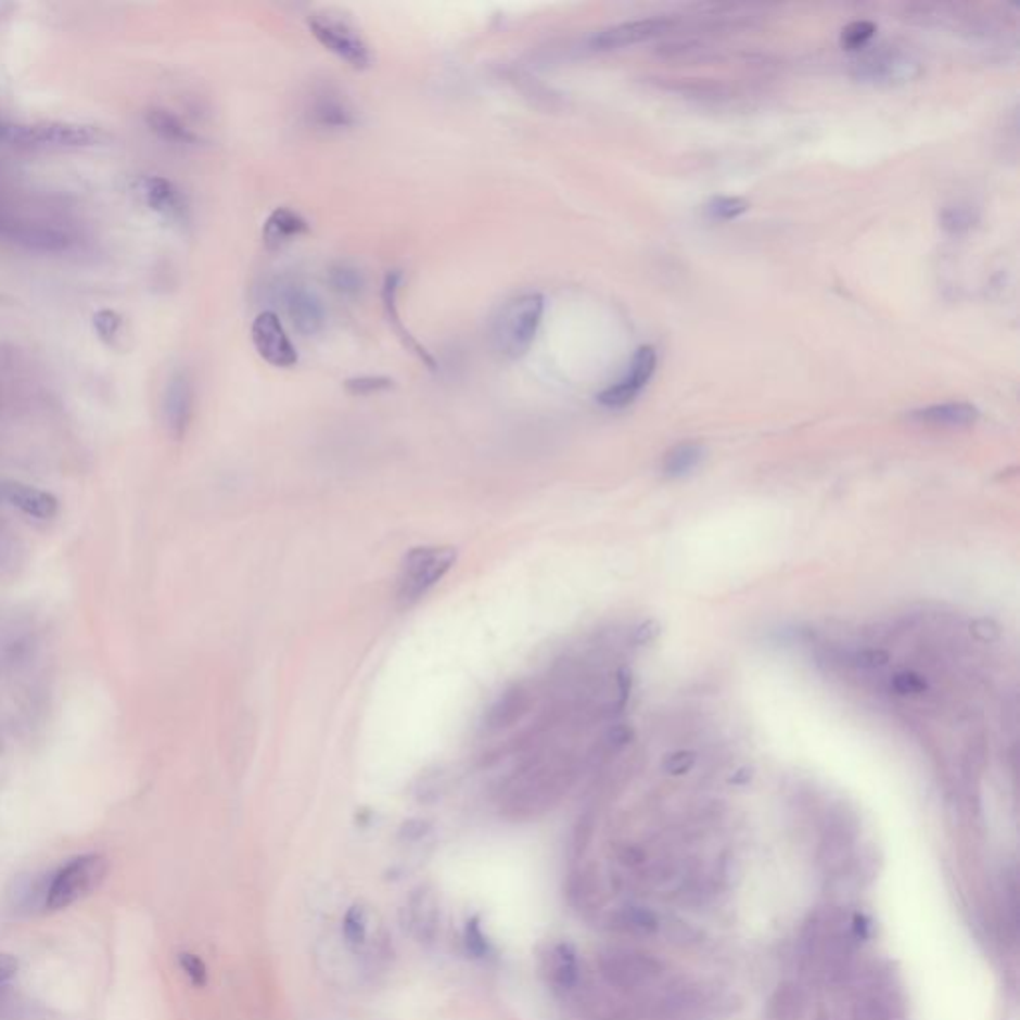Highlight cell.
<instances>
[{"label":"cell","instance_id":"cell-1","mask_svg":"<svg viewBox=\"0 0 1020 1020\" xmlns=\"http://www.w3.org/2000/svg\"><path fill=\"white\" fill-rule=\"evenodd\" d=\"M862 939H865L862 915L851 917L839 907L815 909L800 935L803 974L819 984L847 983L855 971Z\"/></svg>","mask_w":1020,"mask_h":1020},{"label":"cell","instance_id":"cell-2","mask_svg":"<svg viewBox=\"0 0 1020 1020\" xmlns=\"http://www.w3.org/2000/svg\"><path fill=\"white\" fill-rule=\"evenodd\" d=\"M110 136L92 124L80 122H9L0 118V142L21 150H86L104 146Z\"/></svg>","mask_w":1020,"mask_h":1020},{"label":"cell","instance_id":"cell-3","mask_svg":"<svg viewBox=\"0 0 1020 1020\" xmlns=\"http://www.w3.org/2000/svg\"><path fill=\"white\" fill-rule=\"evenodd\" d=\"M545 316V297L526 292L510 297L498 309L490 328V343L498 357L514 361L531 349Z\"/></svg>","mask_w":1020,"mask_h":1020},{"label":"cell","instance_id":"cell-4","mask_svg":"<svg viewBox=\"0 0 1020 1020\" xmlns=\"http://www.w3.org/2000/svg\"><path fill=\"white\" fill-rule=\"evenodd\" d=\"M851 1020H907L900 979L887 965H871L857 974L851 996Z\"/></svg>","mask_w":1020,"mask_h":1020},{"label":"cell","instance_id":"cell-5","mask_svg":"<svg viewBox=\"0 0 1020 1020\" xmlns=\"http://www.w3.org/2000/svg\"><path fill=\"white\" fill-rule=\"evenodd\" d=\"M0 242L38 254H64L73 250L78 238L66 224L0 206Z\"/></svg>","mask_w":1020,"mask_h":1020},{"label":"cell","instance_id":"cell-6","mask_svg":"<svg viewBox=\"0 0 1020 1020\" xmlns=\"http://www.w3.org/2000/svg\"><path fill=\"white\" fill-rule=\"evenodd\" d=\"M109 869V859L100 853H86L74 857L73 862L66 863L61 871L54 875L47 891L44 907L49 911H64L73 907L74 903L86 900L104 883Z\"/></svg>","mask_w":1020,"mask_h":1020},{"label":"cell","instance_id":"cell-7","mask_svg":"<svg viewBox=\"0 0 1020 1020\" xmlns=\"http://www.w3.org/2000/svg\"><path fill=\"white\" fill-rule=\"evenodd\" d=\"M598 969L610 986L619 991H640L658 983L666 965L642 948L612 947L600 953Z\"/></svg>","mask_w":1020,"mask_h":1020},{"label":"cell","instance_id":"cell-8","mask_svg":"<svg viewBox=\"0 0 1020 1020\" xmlns=\"http://www.w3.org/2000/svg\"><path fill=\"white\" fill-rule=\"evenodd\" d=\"M457 562L455 548H413L403 566L397 598L401 607H413L452 569Z\"/></svg>","mask_w":1020,"mask_h":1020},{"label":"cell","instance_id":"cell-9","mask_svg":"<svg viewBox=\"0 0 1020 1020\" xmlns=\"http://www.w3.org/2000/svg\"><path fill=\"white\" fill-rule=\"evenodd\" d=\"M307 25L323 49L333 52L353 68L365 71L373 64L371 47L361 37V33L347 21H341L331 14H311Z\"/></svg>","mask_w":1020,"mask_h":1020},{"label":"cell","instance_id":"cell-10","mask_svg":"<svg viewBox=\"0 0 1020 1020\" xmlns=\"http://www.w3.org/2000/svg\"><path fill=\"white\" fill-rule=\"evenodd\" d=\"M130 192L148 212L164 219L166 224L176 228H186L190 224V202L182 190L168 178L156 174L136 176L130 182Z\"/></svg>","mask_w":1020,"mask_h":1020},{"label":"cell","instance_id":"cell-11","mask_svg":"<svg viewBox=\"0 0 1020 1020\" xmlns=\"http://www.w3.org/2000/svg\"><path fill=\"white\" fill-rule=\"evenodd\" d=\"M658 353L650 345L636 349L624 377L598 395V403L608 409H622L636 401V397L646 390L648 381L654 375Z\"/></svg>","mask_w":1020,"mask_h":1020},{"label":"cell","instance_id":"cell-12","mask_svg":"<svg viewBox=\"0 0 1020 1020\" xmlns=\"http://www.w3.org/2000/svg\"><path fill=\"white\" fill-rule=\"evenodd\" d=\"M278 297L285 316L292 321L293 329L304 337H314L326 328V305L319 299V295L304 283H283Z\"/></svg>","mask_w":1020,"mask_h":1020},{"label":"cell","instance_id":"cell-13","mask_svg":"<svg viewBox=\"0 0 1020 1020\" xmlns=\"http://www.w3.org/2000/svg\"><path fill=\"white\" fill-rule=\"evenodd\" d=\"M252 341L257 355L271 367L292 369L293 365H297V352L278 314L264 311L255 317L252 323Z\"/></svg>","mask_w":1020,"mask_h":1020},{"label":"cell","instance_id":"cell-14","mask_svg":"<svg viewBox=\"0 0 1020 1020\" xmlns=\"http://www.w3.org/2000/svg\"><path fill=\"white\" fill-rule=\"evenodd\" d=\"M194 415V390L186 371H174L162 395V419L168 435L176 441L186 437Z\"/></svg>","mask_w":1020,"mask_h":1020},{"label":"cell","instance_id":"cell-15","mask_svg":"<svg viewBox=\"0 0 1020 1020\" xmlns=\"http://www.w3.org/2000/svg\"><path fill=\"white\" fill-rule=\"evenodd\" d=\"M672 23L666 18H645V21H630L622 25L610 26L590 38V44L596 50L626 49L632 44H640L650 38L660 37L668 33Z\"/></svg>","mask_w":1020,"mask_h":1020},{"label":"cell","instance_id":"cell-16","mask_svg":"<svg viewBox=\"0 0 1020 1020\" xmlns=\"http://www.w3.org/2000/svg\"><path fill=\"white\" fill-rule=\"evenodd\" d=\"M857 76L863 80H871L879 85H895V82H905L911 80L915 74L919 73V64L913 61L911 56H905L901 52H875L867 59L857 62Z\"/></svg>","mask_w":1020,"mask_h":1020},{"label":"cell","instance_id":"cell-17","mask_svg":"<svg viewBox=\"0 0 1020 1020\" xmlns=\"http://www.w3.org/2000/svg\"><path fill=\"white\" fill-rule=\"evenodd\" d=\"M0 500L11 502L16 509L23 510L28 517L38 519V521H50L59 514L61 502L49 490H42L37 486L25 485L9 481L0 485Z\"/></svg>","mask_w":1020,"mask_h":1020},{"label":"cell","instance_id":"cell-18","mask_svg":"<svg viewBox=\"0 0 1020 1020\" xmlns=\"http://www.w3.org/2000/svg\"><path fill=\"white\" fill-rule=\"evenodd\" d=\"M305 233H309V224L299 212H295L292 207H276L269 214L262 230L264 243L269 252L283 250L285 245L299 240Z\"/></svg>","mask_w":1020,"mask_h":1020},{"label":"cell","instance_id":"cell-19","mask_svg":"<svg viewBox=\"0 0 1020 1020\" xmlns=\"http://www.w3.org/2000/svg\"><path fill=\"white\" fill-rule=\"evenodd\" d=\"M403 273L401 271H390L385 276V281H383V290H381V299H383V307H385V316L390 319L391 328H395V331L399 333L401 337L403 345L407 347V352L415 353L423 364L429 367V369H435V359L433 355L426 352L425 347L415 340L413 335L405 329L403 326L401 319H399V309H397V295H399V288H401Z\"/></svg>","mask_w":1020,"mask_h":1020},{"label":"cell","instance_id":"cell-20","mask_svg":"<svg viewBox=\"0 0 1020 1020\" xmlns=\"http://www.w3.org/2000/svg\"><path fill=\"white\" fill-rule=\"evenodd\" d=\"M148 130L171 146L192 148L202 144V138L171 110L150 109L144 116Z\"/></svg>","mask_w":1020,"mask_h":1020},{"label":"cell","instance_id":"cell-21","mask_svg":"<svg viewBox=\"0 0 1020 1020\" xmlns=\"http://www.w3.org/2000/svg\"><path fill=\"white\" fill-rule=\"evenodd\" d=\"M909 419L919 425L969 426L977 423L979 409L971 403H941L913 411Z\"/></svg>","mask_w":1020,"mask_h":1020},{"label":"cell","instance_id":"cell-22","mask_svg":"<svg viewBox=\"0 0 1020 1020\" xmlns=\"http://www.w3.org/2000/svg\"><path fill=\"white\" fill-rule=\"evenodd\" d=\"M809 1008V996L800 984L788 983L779 984L776 993L769 996L767 1003V1020H805Z\"/></svg>","mask_w":1020,"mask_h":1020},{"label":"cell","instance_id":"cell-23","mask_svg":"<svg viewBox=\"0 0 1020 1020\" xmlns=\"http://www.w3.org/2000/svg\"><path fill=\"white\" fill-rule=\"evenodd\" d=\"M309 118L323 130H345L355 124V112L343 98L333 92H323L314 100Z\"/></svg>","mask_w":1020,"mask_h":1020},{"label":"cell","instance_id":"cell-24","mask_svg":"<svg viewBox=\"0 0 1020 1020\" xmlns=\"http://www.w3.org/2000/svg\"><path fill=\"white\" fill-rule=\"evenodd\" d=\"M528 705H531V696L524 690V686L510 688L490 707L486 716V728L490 731H500V729L514 726L526 714Z\"/></svg>","mask_w":1020,"mask_h":1020},{"label":"cell","instance_id":"cell-25","mask_svg":"<svg viewBox=\"0 0 1020 1020\" xmlns=\"http://www.w3.org/2000/svg\"><path fill=\"white\" fill-rule=\"evenodd\" d=\"M438 907L433 891L421 887L409 901V919L415 935L421 941H431L437 931Z\"/></svg>","mask_w":1020,"mask_h":1020},{"label":"cell","instance_id":"cell-26","mask_svg":"<svg viewBox=\"0 0 1020 1020\" xmlns=\"http://www.w3.org/2000/svg\"><path fill=\"white\" fill-rule=\"evenodd\" d=\"M548 974L552 984L560 991H571L578 984V955L571 943H559L552 947L548 957Z\"/></svg>","mask_w":1020,"mask_h":1020},{"label":"cell","instance_id":"cell-27","mask_svg":"<svg viewBox=\"0 0 1020 1020\" xmlns=\"http://www.w3.org/2000/svg\"><path fill=\"white\" fill-rule=\"evenodd\" d=\"M610 927L626 935L646 936L658 931V917L646 907H626L612 915Z\"/></svg>","mask_w":1020,"mask_h":1020},{"label":"cell","instance_id":"cell-28","mask_svg":"<svg viewBox=\"0 0 1020 1020\" xmlns=\"http://www.w3.org/2000/svg\"><path fill=\"white\" fill-rule=\"evenodd\" d=\"M704 459V449L698 443H684L676 449L670 450L664 459V474L670 479H680L693 469Z\"/></svg>","mask_w":1020,"mask_h":1020},{"label":"cell","instance_id":"cell-29","mask_svg":"<svg viewBox=\"0 0 1020 1020\" xmlns=\"http://www.w3.org/2000/svg\"><path fill=\"white\" fill-rule=\"evenodd\" d=\"M328 280L331 290L340 293L343 297L353 299V297H357L359 293L364 292V273H361V269L355 268L352 264H345V262L335 264L333 268L329 269Z\"/></svg>","mask_w":1020,"mask_h":1020},{"label":"cell","instance_id":"cell-30","mask_svg":"<svg viewBox=\"0 0 1020 1020\" xmlns=\"http://www.w3.org/2000/svg\"><path fill=\"white\" fill-rule=\"evenodd\" d=\"M124 317L114 309H100L92 316V329L98 340L109 347H116L124 333Z\"/></svg>","mask_w":1020,"mask_h":1020},{"label":"cell","instance_id":"cell-31","mask_svg":"<svg viewBox=\"0 0 1020 1020\" xmlns=\"http://www.w3.org/2000/svg\"><path fill=\"white\" fill-rule=\"evenodd\" d=\"M343 936L347 945L361 947L367 941V911L364 905H352L343 917Z\"/></svg>","mask_w":1020,"mask_h":1020},{"label":"cell","instance_id":"cell-32","mask_svg":"<svg viewBox=\"0 0 1020 1020\" xmlns=\"http://www.w3.org/2000/svg\"><path fill=\"white\" fill-rule=\"evenodd\" d=\"M464 947L469 951V955H473L474 959H485L490 953V941L483 931L479 915L471 917L464 925Z\"/></svg>","mask_w":1020,"mask_h":1020},{"label":"cell","instance_id":"cell-33","mask_svg":"<svg viewBox=\"0 0 1020 1020\" xmlns=\"http://www.w3.org/2000/svg\"><path fill=\"white\" fill-rule=\"evenodd\" d=\"M391 387H393V379H390V377L364 375L353 377V379L345 381V390L355 397H369V395H375V393L390 391Z\"/></svg>","mask_w":1020,"mask_h":1020},{"label":"cell","instance_id":"cell-34","mask_svg":"<svg viewBox=\"0 0 1020 1020\" xmlns=\"http://www.w3.org/2000/svg\"><path fill=\"white\" fill-rule=\"evenodd\" d=\"M748 209H750V204L745 200L722 195L707 204V216L712 219L729 221V219L740 218Z\"/></svg>","mask_w":1020,"mask_h":1020},{"label":"cell","instance_id":"cell-35","mask_svg":"<svg viewBox=\"0 0 1020 1020\" xmlns=\"http://www.w3.org/2000/svg\"><path fill=\"white\" fill-rule=\"evenodd\" d=\"M874 23L869 21H857V23H851L850 26L843 28L841 33V44L843 49L850 50H862L867 47V42L875 37Z\"/></svg>","mask_w":1020,"mask_h":1020},{"label":"cell","instance_id":"cell-36","mask_svg":"<svg viewBox=\"0 0 1020 1020\" xmlns=\"http://www.w3.org/2000/svg\"><path fill=\"white\" fill-rule=\"evenodd\" d=\"M178 960H180V967H182V971L186 972V977L190 979V983L197 986V989L206 986L207 969L204 960L200 959L194 953H182V955L178 957Z\"/></svg>","mask_w":1020,"mask_h":1020},{"label":"cell","instance_id":"cell-37","mask_svg":"<svg viewBox=\"0 0 1020 1020\" xmlns=\"http://www.w3.org/2000/svg\"><path fill=\"white\" fill-rule=\"evenodd\" d=\"M972 224H974V214L969 206L948 207L943 214V226L948 231L960 233V231L971 230Z\"/></svg>","mask_w":1020,"mask_h":1020},{"label":"cell","instance_id":"cell-38","mask_svg":"<svg viewBox=\"0 0 1020 1020\" xmlns=\"http://www.w3.org/2000/svg\"><path fill=\"white\" fill-rule=\"evenodd\" d=\"M893 688L901 696H921L927 690V681L915 672H901L893 680Z\"/></svg>","mask_w":1020,"mask_h":1020},{"label":"cell","instance_id":"cell-39","mask_svg":"<svg viewBox=\"0 0 1020 1020\" xmlns=\"http://www.w3.org/2000/svg\"><path fill=\"white\" fill-rule=\"evenodd\" d=\"M693 762H696V755L692 752L674 753L664 762V769L672 776H681L692 769Z\"/></svg>","mask_w":1020,"mask_h":1020},{"label":"cell","instance_id":"cell-40","mask_svg":"<svg viewBox=\"0 0 1020 1020\" xmlns=\"http://www.w3.org/2000/svg\"><path fill=\"white\" fill-rule=\"evenodd\" d=\"M885 652H879V650H867V652H862L855 658V664L859 668H879V666H885L887 664Z\"/></svg>","mask_w":1020,"mask_h":1020},{"label":"cell","instance_id":"cell-41","mask_svg":"<svg viewBox=\"0 0 1020 1020\" xmlns=\"http://www.w3.org/2000/svg\"><path fill=\"white\" fill-rule=\"evenodd\" d=\"M18 972V960L13 955L0 953V984L9 983Z\"/></svg>","mask_w":1020,"mask_h":1020},{"label":"cell","instance_id":"cell-42","mask_svg":"<svg viewBox=\"0 0 1020 1020\" xmlns=\"http://www.w3.org/2000/svg\"><path fill=\"white\" fill-rule=\"evenodd\" d=\"M656 636L658 622H654V620H648V622H645V624H642V626L636 630L634 640H636L638 645H650V642H652Z\"/></svg>","mask_w":1020,"mask_h":1020},{"label":"cell","instance_id":"cell-43","mask_svg":"<svg viewBox=\"0 0 1020 1020\" xmlns=\"http://www.w3.org/2000/svg\"><path fill=\"white\" fill-rule=\"evenodd\" d=\"M426 829H429V826L423 824V821H409V824L403 826L401 838L409 839V841L423 838L426 833Z\"/></svg>","mask_w":1020,"mask_h":1020},{"label":"cell","instance_id":"cell-44","mask_svg":"<svg viewBox=\"0 0 1020 1020\" xmlns=\"http://www.w3.org/2000/svg\"><path fill=\"white\" fill-rule=\"evenodd\" d=\"M814 1020H833V1017H831V1012L826 1010V1008H819V1010H817V1015L814 1017Z\"/></svg>","mask_w":1020,"mask_h":1020},{"label":"cell","instance_id":"cell-45","mask_svg":"<svg viewBox=\"0 0 1020 1020\" xmlns=\"http://www.w3.org/2000/svg\"><path fill=\"white\" fill-rule=\"evenodd\" d=\"M0 14H2V7H0Z\"/></svg>","mask_w":1020,"mask_h":1020}]
</instances>
